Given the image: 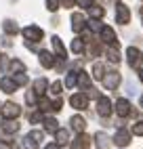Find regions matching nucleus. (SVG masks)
<instances>
[{
    "mask_svg": "<svg viewBox=\"0 0 143 149\" xmlns=\"http://www.w3.org/2000/svg\"><path fill=\"white\" fill-rule=\"evenodd\" d=\"M101 38H103V42L107 46L118 48V38H116V34H114V29H111V27H105L103 25V29H101Z\"/></svg>",
    "mask_w": 143,
    "mask_h": 149,
    "instance_id": "obj_15",
    "label": "nucleus"
},
{
    "mask_svg": "<svg viewBox=\"0 0 143 149\" xmlns=\"http://www.w3.org/2000/svg\"><path fill=\"white\" fill-rule=\"evenodd\" d=\"M59 6H61V0H46V8L50 13H55Z\"/></svg>",
    "mask_w": 143,
    "mask_h": 149,
    "instance_id": "obj_35",
    "label": "nucleus"
},
{
    "mask_svg": "<svg viewBox=\"0 0 143 149\" xmlns=\"http://www.w3.org/2000/svg\"><path fill=\"white\" fill-rule=\"evenodd\" d=\"M40 120H42V111H34V113H29V122H32V124H38Z\"/></svg>",
    "mask_w": 143,
    "mask_h": 149,
    "instance_id": "obj_37",
    "label": "nucleus"
},
{
    "mask_svg": "<svg viewBox=\"0 0 143 149\" xmlns=\"http://www.w3.org/2000/svg\"><path fill=\"white\" fill-rule=\"evenodd\" d=\"M61 107H63V101H61V99L57 97L55 101H53V111H61Z\"/></svg>",
    "mask_w": 143,
    "mask_h": 149,
    "instance_id": "obj_40",
    "label": "nucleus"
},
{
    "mask_svg": "<svg viewBox=\"0 0 143 149\" xmlns=\"http://www.w3.org/2000/svg\"><path fill=\"white\" fill-rule=\"evenodd\" d=\"M55 139H57L59 145H65V143H69V132L65 130V128H59V130L55 132Z\"/></svg>",
    "mask_w": 143,
    "mask_h": 149,
    "instance_id": "obj_26",
    "label": "nucleus"
},
{
    "mask_svg": "<svg viewBox=\"0 0 143 149\" xmlns=\"http://www.w3.org/2000/svg\"><path fill=\"white\" fill-rule=\"evenodd\" d=\"M78 4L82 6V8H88V6H93V4H95V0H78Z\"/></svg>",
    "mask_w": 143,
    "mask_h": 149,
    "instance_id": "obj_41",
    "label": "nucleus"
},
{
    "mask_svg": "<svg viewBox=\"0 0 143 149\" xmlns=\"http://www.w3.org/2000/svg\"><path fill=\"white\" fill-rule=\"evenodd\" d=\"M114 109H116V113H118L120 118H128L130 113H135V111H132V105L126 101V99H122V97L116 101V107H114Z\"/></svg>",
    "mask_w": 143,
    "mask_h": 149,
    "instance_id": "obj_9",
    "label": "nucleus"
},
{
    "mask_svg": "<svg viewBox=\"0 0 143 149\" xmlns=\"http://www.w3.org/2000/svg\"><path fill=\"white\" fill-rule=\"evenodd\" d=\"M50 42H53V48H55V53H57V57H59V61H65V46H63V42H61V38L59 36H53L50 38Z\"/></svg>",
    "mask_w": 143,
    "mask_h": 149,
    "instance_id": "obj_16",
    "label": "nucleus"
},
{
    "mask_svg": "<svg viewBox=\"0 0 143 149\" xmlns=\"http://www.w3.org/2000/svg\"><path fill=\"white\" fill-rule=\"evenodd\" d=\"M120 82H122V76H120V72H107V76H103V84H105V88L107 91H116V88L120 86Z\"/></svg>",
    "mask_w": 143,
    "mask_h": 149,
    "instance_id": "obj_5",
    "label": "nucleus"
},
{
    "mask_svg": "<svg viewBox=\"0 0 143 149\" xmlns=\"http://www.w3.org/2000/svg\"><path fill=\"white\" fill-rule=\"evenodd\" d=\"M2 29H4V34H8V36L19 34V27H17V23L13 21V19H4V21H2Z\"/></svg>",
    "mask_w": 143,
    "mask_h": 149,
    "instance_id": "obj_19",
    "label": "nucleus"
},
{
    "mask_svg": "<svg viewBox=\"0 0 143 149\" xmlns=\"http://www.w3.org/2000/svg\"><path fill=\"white\" fill-rule=\"evenodd\" d=\"M69 147L72 149H88L90 147V136L84 134V132H78V136L69 143Z\"/></svg>",
    "mask_w": 143,
    "mask_h": 149,
    "instance_id": "obj_12",
    "label": "nucleus"
},
{
    "mask_svg": "<svg viewBox=\"0 0 143 149\" xmlns=\"http://www.w3.org/2000/svg\"><path fill=\"white\" fill-rule=\"evenodd\" d=\"M139 15H141V17H143V8H139Z\"/></svg>",
    "mask_w": 143,
    "mask_h": 149,
    "instance_id": "obj_46",
    "label": "nucleus"
},
{
    "mask_svg": "<svg viewBox=\"0 0 143 149\" xmlns=\"http://www.w3.org/2000/svg\"><path fill=\"white\" fill-rule=\"evenodd\" d=\"M13 78H15V82H17L19 86H25V84H27V76H25V72H21V74H15Z\"/></svg>",
    "mask_w": 143,
    "mask_h": 149,
    "instance_id": "obj_34",
    "label": "nucleus"
},
{
    "mask_svg": "<svg viewBox=\"0 0 143 149\" xmlns=\"http://www.w3.org/2000/svg\"><path fill=\"white\" fill-rule=\"evenodd\" d=\"M42 36H44V32H42L38 25H27V27H23V38H25V40H29V42H40V40H42Z\"/></svg>",
    "mask_w": 143,
    "mask_h": 149,
    "instance_id": "obj_4",
    "label": "nucleus"
},
{
    "mask_svg": "<svg viewBox=\"0 0 143 149\" xmlns=\"http://www.w3.org/2000/svg\"><path fill=\"white\" fill-rule=\"evenodd\" d=\"M88 27L93 29V32H101V29H103V25L99 23V19H95V21H88Z\"/></svg>",
    "mask_w": 143,
    "mask_h": 149,
    "instance_id": "obj_38",
    "label": "nucleus"
},
{
    "mask_svg": "<svg viewBox=\"0 0 143 149\" xmlns=\"http://www.w3.org/2000/svg\"><path fill=\"white\" fill-rule=\"evenodd\" d=\"M38 109H40V111H53V103H50L48 99L40 97L38 99Z\"/></svg>",
    "mask_w": 143,
    "mask_h": 149,
    "instance_id": "obj_30",
    "label": "nucleus"
},
{
    "mask_svg": "<svg viewBox=\"0 0 143 149\" xmlns=\"http://www.w3.org/2000/svg\"><path fill=\"white\" fill-rule=\"evenodd\" d=\"M61 93H63V84H61L59 80H55L53 84H50V95H55V97H59Z\"/></svg>",
    "mask_w": 143,
    "mask_h": 149,
    "instance_id": "obj_33",
    "label": "nucleus"
},
{
    "mask_svg": "<svg viewBox=\"0 0 143 149\" xmlns=\"http://www.w3.org/2000/svg\"><path fill=\"white\" fill-rule=\"evenodd\" d=\"M114 143H116L118 147H126V145H130V132L126 130V128H118L116 134H114Z\"/></svg>",
    "mask_w": 143,
    "mask_h": 149,
    "instance_id": "obj_11",
    "label": "nucleus"
},
{
    "mask_svg": "<svg viewBox=\"0 0 143 149\" xmlns=\"http://www.w3.org/2000/svg\"><path fill=\"white\" fill-rule=\"evenodd\" d=\"M0 57H2V55H0Z\"/></svg>",
    "mask_w": 143,
    "mask_h": 149,
    "instance_id": "obj_49",
    "label": "nucleus"
},
{
    "mask_svg": "<svg viewBox=\"0 0 143 149\" xmlns=\"http://www.w3.org/2000/svg\"><path fill=\"white\" fill-rule=\"evenodd\" d=\"M65 86L67 88H74V86H78V74H74V69L65 76Z\"/></svg>",
    "mask_w": 143,
    "mask_h": 149,
    "instance_id": "obj_29",
    "label": "nucleus"
},
{
    "mask_svg": "<svg viewBox=\"0 0 143 149\" xmlns=\"http://www.w3.org/2000/svg\"><path fill=\"white\" fill-rule=\"evenodd\" d=\"M38 61H40V65L44 69H53L55 67V57L48 51H38Z\"/></svg>",
    "mask_w": 143,
    "mask_h": 149,
    "instance_id": "obj_13",
    "label": "nucleus"
},
{
    "mask_svg": "<svg viewBox=\"0 0 143 149\" xmlns=\"http://www.w3.org/2000/svg\"><path fill=\"white\" fill-rule=\"evenodd\" d=\"M8 69H11L13 74H21V72H25V63L19 61V59H13V61L8 63Z\"/></svg>",
    "mask_w": 143,
    "mask_h": 149,
    "instance_id": "obj_25",
    "label": "nucleus"
},
{
    "mask_svg": "<svg viewBox=\"0 0 143 149\" xmlns=\"http://www.w3.org/2000/svg\"><path fill=\"white\" fill-rule=\"evenodd\" d=\"M107 59H109V63H114V65L120 63V55H118V51H116L114 46H109V48H107Z\"/></svg>",
    "mask_w": 143,
    "mask_h": 149,
    "instance_id": "obj_31",
    "label": "nucleus"
},
{
    "mask_svg": "<svg viewBox=\"0 0 143 149\" xmlns=\"http://www.w3.org/2000/svg\"><path fill=\"white\" fill-rule=\"evenodd\" d=\"M116 21H118L120 25L130 23V11H128V6H126L124 2H118V4H116Z\"/></svg>",
    "mask_w": 143,
    "mask_h": 149,
    "instance_id": "obj_7",
    "label": "nucleus"
},
{
    "mask_svg": "<svg viewBox=\"0 0 143 149\" xmlns=\"http://www.w3.org/2000/svg\"><path fill=\"white\" fill-rule=\"evenodd\" d=\"M132 132H135L137 136H143V122H137L135 126H132Z\"/></svg>",
    "mask_w": 143,
    "mask_h": 149,
    "instance_id": "obj_39",
    "label": "nucleus"
},
{
    "mask_svg": "<svg viewBox=\"0 0 143 149\" xmlns=\"http://www.w3.org/2000/svg\"><path fill=\"white\" fill-rule=\"evenodd\" d=\"M109 2H111V0H101V4H105V6H107Z\"/></svg>",
    "mask_w": 143,
    "mask_h": 149,
    "instance_id": "obj_45",
    "label": "nucleus"
},
{
    "mask_svg": "<svg viewBox=\"0 0 143 149\" xmlns=\"http://www.w3.org/2000/svg\"><path fill=\"white\" fill-rule=\"evenodd\" d=\"M46 88H48V82H46V78H38V80H34V93L38 97H42L46 93Z\"/></svg>",
    "mask_w": 143,
    "mask_h": 149,
    "instance_id": "obj_20",
    "label": "nucleus"
},
{
    "mask_svg": "<svg viewBox=\"0 0 143 149\" xmlns=\"http://www.w3.org/2000/svg\"><path fill=\"white\" fill-rule=\"evenodd\" d=\"M114 111V107H111V101L107 97H99L97 99V113L101 118H109V113Z\"/></svg>",
    "mask_w": 143,
    "mask_h": 149,
    "instance_id": "obj_8",
    "label": "nucleus"
},
{
    "mask_svg": "<svg viewBox=\"0 0 143 149\" xmlns=\"http://www.w3.org/2000/svg\"><path fill=\"white\" fill-rule=\"evenodd\" d=\"M141 107H143V95H141Z\"/></svg>",
    "mask_w": 143,
    "mask_h": 149,
    "instance_id": "obj_47",
    "label": "nucleus"
},
{
    "mask_svg": "<svg viewBox=\"0 0 143 149\" xmlns=\"http://www.w3.org/2000/svg\"><path fill=\"white\" fill-rule=\"evenodd\" d=\"M74 2H78V0H61V6H65V8H72V6H74Z\"/></svg>",
    "mask_w": 143,
    "mask_h": 149,
    "instance_id": "obj_42",
    "label": "nucleus"
},
{
    "mask_svg": "<svg viewBox=\"0 0 143 149\" xmlns=\"http://www.w3.org/2000/svg\"><path fill=\"white\" fill-rule=\"evenodd\" d=\"M88 55H90V57H99V55H101V46H99L97 40H90V44H88Z\"/></svg>",
    "mask_w": 143,
    "mask_h": 149,
    "instance_id": "obj_32",
    "label": "nucleus"
},
{
    "mask_svg": "<svg viewBox=\"0 0 143 149\" xmlns=\"http://www.w3.org/2000/svg\"><path fill=\"white\" fill-rule=\"evenodd\" d=\"M126 61H128V65L132 69H141V65H143V53L139 51L137 46H128L126 48Z\"/></svg>",
    "mask_w": 143,
    "mask_h": 149,
    "instance_id": "obj_2",
    "label": "nucleus"
},
{
    "mask_svg": "<svg viewBox=\"0 0 143 149\" xmlns=\"http://www.w3.org/2000/svg\"><path fill=\"white\" fill-rule=\"evenodd\" d=\"M42 124H44V130L46 132H57L59 130V126H57V120H55V118H44V120H42Z\"/></svg>",
    "mask_w": 143,
    "mask_h": 149,
    "instance_id": "obj_23",
    "label": "nucleus"
},
{
    "mask_svg": "<svg viewBox=\"0 0 143 149\" xmlns=\"http://www.w3.org/2000/svg\"><path fill=\"white\" fill-rule=\"evenodd\" d=\"M95 143H97L99 149H109V139H107L105 132H97L95 134Z\"/></svg>",
    "mask_w": 143,
    "mask_h": 149,
    "instance_id": "obj_22",
    "label": "nucleus"
},
{
    "mask_svg": "<svg viewBox=\"0 0 143 149\" xmlns=\"http://www.w3.org/2000/svg\"><path fill=\"white\" fill-rule=\"evenodd\" d=\"M69 126L74 128L76 132H84V128H86V120L82 116H72V120H69Z\"/></svg>",
    "mask_w": 143,
    "mask_h": 149,
    "instance_id": "obj_17",
    "label": "nucleus"
},
{
    "mask_svg": "<svg viewBox=\"0 0 143 149\" xmlns=\"http://www.w3.org/2000/svg\"><path fill=\"white\" fill-rule=\"evenodd\" d=\"M0 116L4 118V120H17L19 116H21V107L13 101H6L4 105H0Z\"/></svg>",
    "mask_w": 143,
    "mask_h": 149,
    "instance_id": "obj_1",
    "label": "nucleus"
},
{
    "mask_svg": "<svg viewBox=\"0 0 143 149\" xmlns=\"http://www.w3.org/2000/svg\"><path fill=\"white\" fill-rule=\"evenodd\" d=\"M69 105L78 109V111H84V109H88V95L86 93H80V95H72L69 97Z\"/></svg>",
    "mask_w": 143,
    "mask_h": 149,
    "instance_id": "obj_3",
    "label": "nucleus"
},
{
    "mask_svg": "<svg viewBox=\"0 0 143 149\" xmlns=\"http://www.w3.org/2000/svg\"><path fill=\"white\" fill-rule=\"evenodd\" d=\"M42 139H44V132H42V130H32V132L23 139V145H25L27 149H36L40 143H42Z\"/></svg>",
    "mask_w": 143,
    "mask_h": 149,
    "instance_id": "obj_6",
    "label": "nucleus"
},
{
    "mask_svg": "<svg viewBox=\"0 0 143 149\" xmlns=\"http://www.w3.org/2000/svg\"><path fill=\"white\" fill-rule=\"evenodd\" d=\"M141 2H143V0H141Z\"/></svg>",
    "mask_w": 143,
    "mask_h": 149,
    "instance_id": "obj_48",
    "label": "nucleus"
},
{
    "mask_svg": "<svg viewBox=\"0 0 143 149\" xmlns=\"http://www.w3.org/2000/svg\"><path fill=\"white\" fill-rule=\"evenodd\" d=\"M78 86L82 88V91H90V78H88V74L86 72H78Z\"/></svg>",
    "mask_w": 143,
    "mask_h": 149,
    "instance_id": "obj_21",
    "label": "nucleus"
},
{
    "mask_svg": "<svg viewBox=\"0 0 143 149\" xmlns=\"http://www.w3.org/2000/svg\"><path fill=\"white\" fill-rule=\"evenodd\" d=\"M19 88V84L15 82V78H8V76H4L2 80H0V91L2 93H6V95H13L15 91Z\"/></svg>",
    "mask_w": 143,
    "mask_h": 149,
    "instance_id": "obj_14",
    "label": "nucleus"
},
{
    "mask_svg": "<svg viewBox=\"0 0 143 149\" xmlns=\"http://www.w3.org/2000/svg\"><path fill=\"white\" fill-rule=\"evenodd\" d=\"M86 11L90 13V17H93V19H101V17L105 15V8H103V6H99V4H93V6H88Z\"/></svg>",
    "mask_w": 143,
    "mask_h": 149,
    "instance_id": "obj_24",
    "label": "nucleus"
},
{
    "mask_svg": "<svg viewBox=\"0 0 143 149\" xmlns=\"http://www.w3.org/2000/svg\"><path fill=\"white\" fill-rule=\"evenodd\" d=\"M103 76H105L103 63H95V65H93V78H95V80H103Z\"/></svg>",
    "mask_w": 143,
    "mask_h": 149,
    "instance_id": "obj_28",
    "label": "nucleus"
},
{
    "mask_svg": "<svg viewBox=\"0 0 143 149\" xmlns=\"http://www.w3.org/2000/svg\"><path fill=\"white\" fill-rule=\"evenodd\" d=\"M36 97H38V95H36L34 91H29V93L25 95V103H27V105H36Z\"/></svg>",
    "mask_w": 143,
    "mask_h": 149,
    "instance_id": "obj_36",
    "label": "nucleus"
},
{
    "mask_svg": "<svg viewBox=\"0 0 143 149\" xmlns=\"http://www.w3.org/2000/svg\"><path fill=\"white\" fill-rule=\"evenodd\" d=\"M0 128H2L4 134H15V132H19V124H17L15 120H4V118H2V126H0Z\"/></svg>",
    "mask_w": 143,
    "mask_h": 149,
    "instance_id": "obj_18",
    "label": "nucleus"
},
{
    "mask_svg": "<svg viewBox=\"0 0 143 149\" xmlns=\"http://www.w3.org/2000/svg\"><path fill=\"white\" fill-rule=\"evenodd\" d=\"M72 51H74L76 55L84 53V40H82V38H74V40H72Z\"/></svg>",
    "mask_w": 143,
    "mask_h": 149,
    "instance_id": "obj_27",
    "label": "nucleus"
},
{
    "mask_svg": "<svg viewBox=\"0 0 143 149\" xmlns=\"http://www.w3.org/2000/svg\"><path fill=\"white\" fill-rule=\"evenodd\" d=\"M44 149H61V145H59V143H48Z\"/></svg>",
    "mask_w": 143,
    "mask_h": 149,
    "instance_id": "obj_43",
    "label": "nucleus"
},
{
    "mask_svg": "<svg viewBox=\"0 0 143 149\" xmlns=\"http://www.w3.org/2000/svg\"><path fill=\"white\" fill-rule=\"evenodd\" d=\"M84 27H86V19L82 13H72V32L74 34H80V32H84Z\"/></svg>",
    "mask_w": 143,
    "mask_h": 149,
    "instance_id": "obj_10",
    "label": "nucleus"
},
{
    "mask_svg": "<svg viewBox=\"0 0 143 149\" xmlns=\"http://www.w3.org/2000/svg\"><path fill=\"white\" fill-rule=\"evenodd\" d=\"M139 80H141V82H143V67H141V69H139Z\"/></svg>",
    "mask_w": 143,
    "mask_h": 149,
    "instance_id": "obj_44",
    "label": "nucleus"
}]
</instances>
